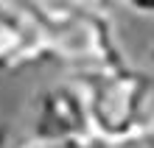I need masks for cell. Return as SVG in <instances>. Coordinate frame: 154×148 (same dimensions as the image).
<instances>
[{
  "label": "cell",
  "mask_w": 154,
  "mask_h": 148,
  "mask_svg": "<svg viewBox=\"0 0 154 148\" xmlns=\"http://www.w3.org/2000/svg\"><path fill=\"white\" fill-rule=\"evenodd\" d=\"M149 62H151V67H154V42H151V48H149Z\"/></svg>",
  "instance_id": "9"
},
{
  "label": "cell",
  "mask_w": 154,
  "mask_h": 148,
  "mask_svg": "<svg viewBox=\"0 0 154 148\" xmlns=\"http://www.w3.org/2000/svg\"><path fill=\"white\" fill-rule=\"evenodd\" d=\"M48 62V36L28 0H0V76Z\"/></svg>",
  "instance_id": "4"
},
{
  "label": "cell",
  "mask_w": 154,
  "mask_h": 148,
  "mask_svg": "<svg viewBox=\"0 0 154 148\" xmlns=\"http://www.w3.org/2000/svg\"><path fill=\"white\" fill-rule=\"evenodd\" d=\"M28 6L48 36V62L67 67L70 76L129 64L115 25L101 6H81L70 0H28Z\"/></svg>",
  "instance_id": "1"
},
{
  "label": "cell",
  "mask_w": 154,
  "mask_h": 148,
  "mask_svg": "<svg viewBox=\"0 0 154 148\" xmlns=\"http://www.w3.org/2000/svg\"><path fill=\"white\" fill-rule=\"evenodd\" d=\"M34 140H65V137H87L93 134L90 123L87 92L79 78L48 84L34 98Z\"/></svg>",
  "instance_id": "3"
},
{
  "label": "cell",
  "mask_w": 154,
  "mask_h": 148,
  "mask_svg": "<svg viewBox=\"0 0 154 148\" xmlns=\"http://www.w3.org/2000/svg\"><path fill=\"white\" fill-rule=\"evenodd\" d=\"M106 148H154V126L143 128L137 134H129L123 140H112V143H106Z\"/></svg>",
  "instance_id": "6"
},
{
  "label": "cell",
  "mask_w": 154,
  "mask_h": 148,
  "mask_svg": "<svg viewBox=\"0 0 154 148\" xmlns=\"http://www.w3.org/2000/svg\"><path fill=\"white\" fill-rule=\"evenodd\" d=\"M73 78H79L87 92L90 123L98 140H123L154 126V76L146 70L123 64Z\"/></svg>",
  "instance_id": "2"
},
{
  "label": "cell",
  "mask_w": 154,
  "mask_h": 148,
  "mask_svg": "<svg viewBox=\"0 0 154 148\" xmlns=\"http://www.w3.org/2000/svg\"><path fill=\"white\" fill-rule=\"evenodd\" d=\"M23 148H106V143L98 140L95 134H87V137H65V140H34Z\"/></svg>",
  "instance_id": "5"
},
{
  "label": "cell",
  "mask_w": 154,
  "mask_h": 148,
  "mask_svg": "<svg viewBox=\"0 0 154 148\" xmlns=\"http://www.w3.org/2000/svg\"><path fill=\"white\" fill-rule=\"evenodd\" d=\"M70 3H81V6H101V8H104L106 0H70Z\"/></svg>",
  "instance_id": "8"
},
{
  "label": "cell",
  "mask_w": 154,
  "mask_h": 148,
  "mask_svg": "<svg viewBox=\"0 0 154 148\" xmlns=\"http://www.w3.org/2000/svg\"><path fill=\"white\" fill-rule=\"evenodd\" d=\"M126 8H132L134 14H143V17H154V0H121Z\"/></svg>",
  "instance_id": "7"
}]
</instances>
